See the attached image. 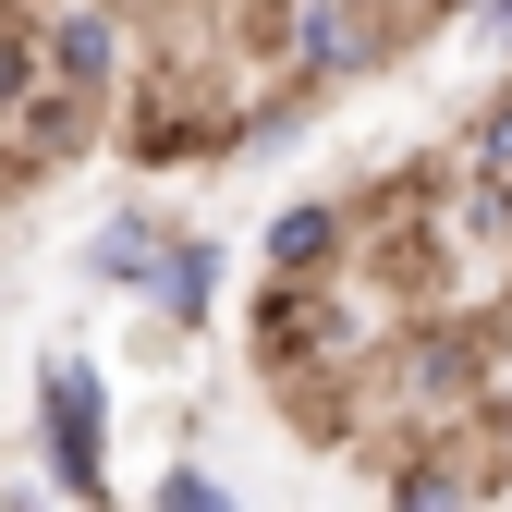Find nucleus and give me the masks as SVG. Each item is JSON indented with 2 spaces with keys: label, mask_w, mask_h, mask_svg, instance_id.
I'll use <instances>...</instances> for the list:
<instances>
[{
  "label": "nucleus",
  "mask_w": 512,
  "mask_h": 512,
  "mask_svg": "<svg viewBox=\"0 0 512 512\" xmlns=\"http://www.w3.org/2000/svg\"><path fill=\"white\" fill-rule=\"evenodd\" d=\"M110 391H98V366L86 354H49L37 366V452H49V488L61 500H110Z\"/></svg>",
  "instance_id": "f257e3e1"
},
{
  "label": "nucleus",
  "mask_w": 512,
  "mask_h": 512,
  "mask_svg": "<svg viewBox=\"0 0 512 512\" xmlns=\"http://www.w3.org/2000/svg\"><path fill=\"white\" fill-rule=\"evenodd\" d=\"M37 61H49L61 86L110 98L122 74H135V25H122V0H49V13H37Z\"/></svg>",
  "instance_id": "f03ea898"
},
{
  "label": "nucleus",
  "mask_w": 512,
  "mask_h": 512,
  "mask_svg": "<svg viewBox=\"0 0 512 512\" xmlns=\"http://www.w3.org/2000/svg\"><path fill=\"white\" fill-rule=\"evenodd\" d=\"M281 49H293V86H342L378 61V0H293L281 13Z\"/></svg>",
  "instance_id": "7ed1b4c3"
},
{
  "label": "nucleus",
  "mask_w": 512,
  "mask_h": 512,
  "mask_svg": "<svg viewBox=\"0 0 512 512\" xmlns=\"http://www.w3.org/2000/svg\"><path fill=\"white\" fill-rule=\"evenodd\" d=\"M232 159V122H220V98H208V74L196 61H171V74L135 98V159Z\"/></svg>",
  "instance_id": "20e7f679"
},
{
  "label": "nucleus",
  "mask_w": 512,
  "mask_h": 512,
  "mask_svg": "<svg viewBox=\"0 0 512 512\" xmlns=\"http://www.w3.org/2000/svg\"><path fill=\"white\" fill-rule=\"evenodd\" d=\"M256 256H269L281 281H342V256H354V208H342V196H293L269 232H256Z\"/></svg>",
  "instance_id": "39448f33"
},
{
  "label": "nucleus",
  "mask_w": 512,
  "mask_h": 512,
  "mask_svg": "<svg viewBox=\"0 0 512 512\" xmlns=\"http://www.w3.org/2000/svg\"><path fill=\"white\" fill-rule=\"evenodd\" d=\"M147 305L171 317V330H208V317H220V232L159 220V281H147Z\"/></svg>",
  "instance_id": "423d86ee"
},
{
  "label": "nucleus",
  "mask_w": 512,
  "mask_h": 512,
  "mask_svg": "<svg viewBox=\"0 0 512 512\" xmlns=\"http://www.w3.org/2000/svg\"><path fill=\"white\" fill-rule=\"evenodd\" d=\"M476 378H488V354H476V342H464V330H427V342H415V354H403V403H415V415H427V427H439V415H452V403H464V391H476Z\"/></svg>",
  "instance_id": "0eeeda50"
},
{
  "label": "nucleus",
  "mask_w": 512,
  "mask_h": 512,
  "mask_svg": "<svg viewBox=\"0 0 512 512\" xmlns=\"http://www.w3.org/2000/svg\"><path fill=\"white\" fill-rule=\"evenodd\" d=\"M86 281H110V293H147V281H159V208H122V220H98V232H86Z\"/></svg>",
  "instance_id": "6e6552de"
},
{
  "label": "nucleus",
  "mask_w": 512,
  "mask_h": 512,
  "mask_svg": "<svg viewBox=\"0 0 512 512\" xmlns=\"http://www.w3.org/2000/svg\"><path fill=\"white\" fill-rule=\"evenodd\" d=\"M391 500H500V476L464 464V452H415V464L391 476Z\"/></svg>",
  "instance_id": "1a4fd4ad"
},
{
  "label": "nucleus",
  "mask_w": 512,
  "mask_h": 512,
  "mask_svg": "<svg viewBox=\"0 0 512 512\" xmlns=\"http://www.w3.org/2000/svg\"><path fill=\"white\" fill-rule=\"evenodd\" d=\"M37 74H49V61H37V13H13V25H0V110H13Z\"/></svg>",
  "instance_id": "9d476101"
},
{
  "label": "nucleus",
  "mask_w": 512,
  "mask_h": 512,
  "mask_svg": "<svg viewBox=\"0 0 512 512\" xmlns=\"http://www.w3.org/2000/svg\"><path fill=\"white\" fill-rule=\"evenodd\" d=\"M220 500H232V488H220L208 464H171V476H159V512H220Z\"/></svg>",
  "instance_id": "9b49d317"
},
{
  "label": "nucleus",
  "mask_w": 512,
  "mask_h": 512,
  "mask_svg": "<svg viewBox=\"0 0 512 512\" xmlns=\"http://www.w3.org/2000/svg\"><path fill=\"white\" fill-rule=\"evenodd\" d=\"M464 13H476V25H488L500 49H512V0H464Z\"/></svg>",
  "instance_id": "f8f14e48"
},
{
  "label": "nucleus",
  "mask_w": 512,
  "mask_h": 512,
  "mask_svg": "<svg viewBox=\"0 0 512 512\" xmlns=\"http://www.w3.org/2000/svg\"><path fill=\"white\" fill-rule=\"evenodd\" d=\"M415 13H427V25H439V13H464V0H415Z\"/></svg>",
  "instance_id": "ddd939ff"
},
{
  "label": "nucleus",
  "mask_w": 512,
  "mask_h": 512,
  "mask_svg": "<svg viewBox=\"0 0 512 512\" xmlns=\"http://www.w3.org/2000/svg\"><path fill=\"white\" fill-rule=\"evenodd\" d=\"M488 476H500V488H512V452H500V464H488Z\"/></svg>",
  "instance_id": "4468645a"
}]
</instances>
